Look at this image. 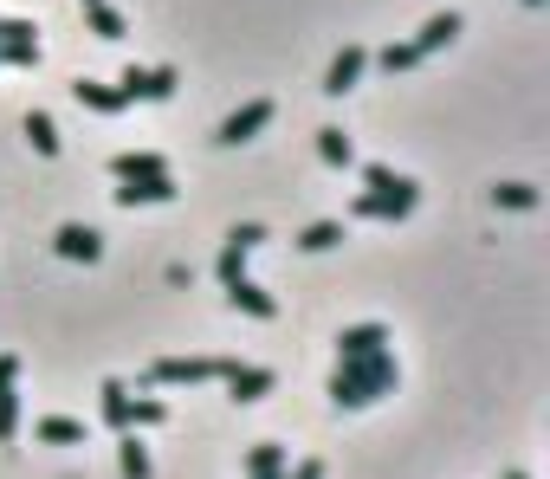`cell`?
<instances>
[{
    "label": "cell",
    "mask_w": 550,
    "mask_h": 479,
    "mask_svg": "<svg viewBox=\"0 0 550 479\" xmlns=\"http://www.w3.org/2000/svg\"><path fill=\"white\" fill-rule=\"evenodd\" d=\"M26 143H33L39 156H59V123H52L46 111H33L26 117Z\"/></svg>",
    "instance_id": "7402d4cb"
},
{
    "label": "cell",
    "mask_w": 550,
    "mask_h": 479,
    "mask_svg": "<svg viewBox=\"0 0 550 479\" xmlns=\"http://www.w3.org/2000/svg\"><path fill=\"white\" fill-rule=\"evenodd\" d=\"M279 479H324V460H298V467H285Z\"/></svg>",
    "instance_id": "f546056e"
},
{
    "label": "cell",
    "mask_w": 550,
    "mask_h": 479,
    "mask_svg": "<svg viewBox=\"0 0 550 479\" xmlns=\"http://www.w3.org/2000/svg\"><path fill=\"white\" fill-rule=\"evenodd\" d=\"M117 467H123V479H156V460H149V447L136 441L130 428H123V441H117Z\"/></svg>",
    "instance_id": "ffe728a7"
},
{
    "label": "cell",
    "mask_w": 550,
    "mask_h": 479,
    "mask_svg": "<svg viewBox=\"0 0 550 479\" xmlns=\"http://www.w3.org/2000/svg\"><path fill=\"white\" fill-rule=\"evenodd\" d=\"M492 201H499V208H512V214H531L544 195H538L531 182H499V188H492Z\"/></svg>",
    "instance_id": "44dd1931"
},
{
    "label": "cell",
    "mask_w": 550,
    "mask_h": 479,
    "mask_svg": "<svg viewBox=\"0 0 550 479\" xmlns=\"http://www.w3.org/2000/svg\"><path fill=\"white\" fill-rule=\"evenodd\" d=\"M110 175L117 182H149V175H169V162L156 149H123V156H110Z\"/></svg>",
    "instance_id": "7c38bea8"
},
{
    "label": "cell",
    "mask_w": 550,
    "mask_h": 479,
    "mask_svg": "<svg viewBox=\"0 0 550 479\" xmlns=\"http://www.w3.org/2000/svg\"><path fill=\"white\" fill-rule=\"evenodd\" d=\"M85 7H98V0H85Z\"/></svg>",
    "instance_id": "836d02e7"
},
{
    "label": "cell",
    "mask_w": 550,
    "mask_h": 479,
    "mask_svg": "<svg viewBox=\"0 0 550 479\" xmlns=\"http://www.w3.org/2000/svg\"><path fill=\"white\" fill-rule=\"evenodd\" d=\"M33 441H46V447H85V421L46 415V421H33Z\"/></svg>",
    "instance_id": "ac0fdd59"
},
{
    "label": "cell",
    "mask_w": 550,
    "mask_h": 479,
    "mask_svg": "<svg viewBox=\"0 0 550 479\" xmlns=\"http://www.w3.org/2000/svg\"><path fill=\"white\" fill-rule=\"evenodd\" d=\"M525 7H544V0H525Z\"/></svg>",
    "instance_id": "d6a6232c"
},
{
    "label": "cell",
    "mask_w": 550,
    "mask_h": 479,
    "mask_svg": "<svg viewBox=\"0 0 550 479\" xmlns=\"http://www.w3.org/2000/svg\"><path fill=\"white\" fill-rule=\"evenodd\" d=\"M505 479H531V473H505Z\"/></svg>",
    "instance_id": "1f68e13d"
},
{
    "label": "cell",
    "mask_w": 550,
    "mask_h": 479,
    "mask_svg": "<svg viewBox=\"0 0 550 479\" xmlns=\"http://www.w3.org/2000/svg\"><path fill=\"white\" fill-rule=\"evenodd\" d=\"M0 65H39L33 20H0Z\"/></svg>",
    "instance_id": "ba28073f"
},
{
    "label": "cell",
    "mask_w": 550,
    "mask_h": 479,
    "mask_svg": "<svg viewBox=\"0 0 550 479\" xmlns=\"http://www.w3.org/2000/svg\"><path fill=\"white\" fill-rule=\"evenodd\" d=\"M285 467H292V447H279V441L246 447V479H279Z\"/></svg>",
    "instance_id": "2e32d148"
},
{
    "label": "cell",
    "mask_w": 550,
    "mask_h": 479,
    "mask_svg": "<svg viewBox=\"0 0 550 479\" xmlns=\"http://www.w3.org/2000/svg\"><path fill=\"white\" fill-rule=\"evenodd\" d=\"M363 65H369V52H363V46H343L337 59H330V72H324V98H343V91H356Z\"/></svg>",
    "instance_id": "9c48e42d"
},
{
    "label": "cell",
    "mask_w": 550,
    "mask_h": 479,
    "mask_svg": "<svg viewBox=\"0 0 550 479\" xmlns=\"http://www.w3.org/2000/svg\"><path fill=\"white\" fill-rule=\"evenodd\" d=\"M72 98L85 104V111H98V117H117V111H123V91H117V85H98V78H78Z\"/></svg>",
    "instance_id": "d6986e66"
},
{
    "label": "cell",
    "mask_w": 550,
    "mask_h": 479,
    "mask_svg": "<svg viewBox=\"0 0 550 479\" xmlns=\"http://www.w3.org/2000/svg\"><path fill=\"white\" fill-rule=\"evenodd\" d=\"M52 246H59V259H78V266H98L104 259V234L85 221H65L59 234H52Z\"/></svg>",
    "instance_id": "8992f818"
},
{
    "label": "cell",
    "mask_w": 550,
    "mask_h": 479,
    "mask_svg": "<svg viewBox=\"0 0 550 479\" xmlns=\"http://www.w3.org/2000/svg\"><path fill=\"white\" fill-rule=\"evenodd\" d=\"M20 382V357H0V389H13Z\"/></svg>",
    "instance_id": "4dcf8cb0"
},
{
    "label": "cell",
    "mask_w": 550,
    "mask_h": 479,
    "mask_svg": "<svg viewBox=\"0 0 550 479\" xmlns=\"http://www.w3.org/2000/svg\"><path fill=\"white\" fill-rule=\"evenodd\" d=\"M266 123H272V98H253V104H240V111H233L227 123H220V143H227V149H240V143H253V136L259 130H266Z\"/></svg>",
    "instance_id": "5b68a950"
},
{
    "label": "cell",
    "mask_w": 550,
    "mask_h": 479,
    "mask_svg": "<svg viewBox=\"0 0 550 479\" xmlns=\"http://www.w3.org/2000/svg\"><path fill=\"white\" fill-rule=\"evenodd\" d=\"M175 85H182L175 65H123V78H117L123 104H169Z\"/></svg>",
    "instance_id": "7a4b0ae2"
},
{
    "label": "cell",
    "mask_w": 550,
    "mask_h": 479,
    "mask_svg": "<svg viewBox=\"0 0 550 479\" xmlns=\"http://www.w3.org/2000/svg\"><path fill=\"white\" fill-rule=\"evenodd\" d=\"M98 395H104V421L123 434V428H130V389H123V382H104Z\"/></svg>",
    "instance_id": "cb8c5ba5"
},
{
    "label": "cell",
    "mask_w": 550,
    "mask_h": 479,
    "mask_svg": "<svg viewBox=\"0 0 550 479\" xmlns=\"http://www.w3.org/2000/svg\"><path fill=\"white\" fill-rule=\"evenodd\" d=\"M156 201H175V175H149V182L117 188V208H156Z\"/></svg>",
    "instance_id": "5bb4252c"
},
{
    "label": "cell",
    "mask_w": 550,
    "mask_h": 479,
    "mask_svg": "<svg viewBox=\"0 0 550 479\" xmlns=\"http://www.w3.org/2000/svg\"><path fill=\"white\" fill-rule=\"evenodd\" d=\"M415 214V201H395V195H356L350 201V221H402Z\"/></svg>",
    "instance_id": "e0dca14e"
},
{
    "label": "cell",
    "mask_w": 550,
    "mask_h": 479,
    "mask_svg": "<svg viewBox=\"0 0 550 479\" xmlns=\"http://www.w3.org/2000/svg\"><path fill=\"white\" fill-rule=\"evenodd\" d=\"M395 382H402V363H395V350H376V357H350L330 369V402L337 408H369L376 395H389Z\"/></svg>",
    "instance_id": "6da1fadb"
},
{
    "label": "cell",
    "mask_w": 550,
    "mask_h": 479,
    "mask_svg": "<svg viewBox=\"0 0 550 479\" xmlns=\"http://www.w3.org/2000/svg\"><path fill=\"white\" fill-rule=\"evenodd\" d=\"M382 72H415V65H421V52L415 46H408V39H395V46H382Z\"/></svg>",
    "instance_id": "83f0119b"
},
{
    "label": "cell",
    "mask_w": 550,
    "mask_h": 479,
    "mask_svg": "<svg viewBox=\"0 0 550 479\" xmlns=\"http://www.w3.org/2000/svg\"><path fill=\"white\" fill-rule=\"evenodd\" d=\"M453 39H460V13H434V20L421 26V33L408 39V46H415L421 59H434V52H440V46H453Z\"/></svg>",
    "instance_id": "9a60e30c"
},
{
    "label": "cell",
    "mask_w": 550,
    "mask_h": 479,
    "mask_svg": "<svg viewBox=\"0 0 550 479\" xmlns=\"http://www.w3.org/2000/svg\"><path fill=\"white\" fill-rule=\"evenodd\" d=\"M149 376H156L162 389H201V382L227 376V357H156Z\"/></svg>",
    "instance_id": "3957f363"
},
{
    "label": "cell",
    "mask_w": 550,
    "mask_h": 479,
    "mask_svg": "<svg viewBox=\"0 0 550 479\" xmlns=\"http://www.w3.org/2000/svg\"><path fill=\"white\" fill-rule=\"evenodd\" d=\"M337 240H343V221H311L305 234H298V246H305V253H330Z\"/></svg>",
    "instance_id": "484cf974"
},
{
    "label": "cell",
    "mask_w": 550,
    "mask_h": 479,
    "mask_svg": "<svg viewBox=\"0 0 550 479\" xmlns=\"http://www.w3.org/2000/svg\"><path fill=\"white\" fill-rule=\"evenodd\" d=\"M363 182H369V195H395V201H415V208H421V182L395 175L389 162H363Z\"/></svg>",
    "instance_id": "8fae6325"
},
{
    "label": "cell",
    "mask_w": 550,
    "mask_h": 479,
    "mask_svg": "<svg viewBox=\"0 0 550 479\" xmlns=\"http://www.w3.org/2000/svg\"><path fill=\"white\" fill-rule=\"evenodd\" d=\"M318 156L330 162V169H350L356 149H350V136H343V130H318Z\"/></svg>",
    "instance_id": "d4e9b609"
},
{
    "label": "cell",
    "mask_w": 550,
    "mask_h": 479,
    "mask_svg": "<svg viewBox=\"0 0 550 479\" xmlns=\"http://www.w3.org/2000/svg\"><path fill=\"white\" fill-rule=\"evenodd\" d=\"M13 434H20V395H13V389H0V447H7Z\"/></svg>",
    "instance_id": "f1b7e54d"
},
{
    "label": "cell",
    "mask_w": 550,
    "mask_h": 479,
    "mask_svg": "<svg viewBox=\"0 0 550 479\" xmlns=\"http://www.w3.org/2000/svg\"><path fill=\"white\" fill-rule=\"evenodd\" d=\"M259 246H266V227H259V221H240V227H233L227 246H220V285L246 279V259H253Z\"/></svg>",
    "instance_id": "277c9868"
},
{
    "label": "cell",
    "mask_w": 550,
    "mask_h": 479,
    "mask_svg": "<svg viewBox=\"0 0 550 479\" xmlns=\"http://www.w3.org/2000/svg\"><path fill=\"white\" fill-rule=\"evenodd\" d=\"M227 305H233V311H246V318H259V324L279 318V298H272L266 285H253V279H233V285H227Z\"/></svg>",
    "instance_id": "30bf717a"
},
{
    "label": "cell",
    "mask_w": 550,
    "mask_h": 479,
    "mask_svg": "<svg viewBox=\"0 0 550 479\" xmlns=\"http://www.w3.org/2000/svg\"><path fill=\"white\" fill-rule=\"evenodd\" d=\"M220 382H227V395H233V402H266L279 376H272L266 363H227V376H220Z\"/></svg>",
    "instance_id": "52a82bcc"
},
{
    "label": "cell",
    "mask_w": 550,
    "mask_h": 479,
    "mask_svg": "<svg viewBox=\"0 0 550 479\" xmlns=\"http://www.w3.org/2000/svg\"><path fill=\"white\" fill-rule=\"evenodd\" d=\"M162 421H169L162 395H130V428H162Z\"/></svg>",
    "instance_id": "603a6c76"
},
{
    "label": "cell",
    "mask_w": 550,
    "mask_h": 479,
    "mask_svg": "<svg viewBox=\"0 0 550 479\" xmlns=\"http://www.w3.org/2000/svg\"><path fill=\"white\" fill-rule=\"evenodd\" d=\"M376 350H389V331H382V324H350V331L337 337V363H350V357H376Z\"/></svg>",
    "instance_id": "4fadbf2b"
},
{
    "label": "cell",
    "mask_w": 550,
    "mask_h": 479,
    "mask_svg": "<svg viewBox=\"0 0 550 479\" xmlns=\"http://www.w3.org/2000/svg\"><path fill=\"white\" fill-rule=\"evenodd\" d=\"M85 20H91V33H98V39H123V13L110 7V0H98V7H85Z\"/></svg>",
    "instance_id": "4316f807"
}]
</instances>
